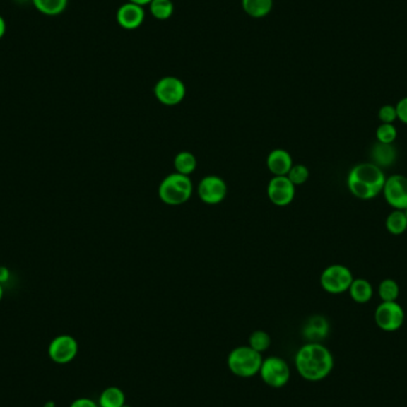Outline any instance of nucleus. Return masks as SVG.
Segmentation results:
<instances>
[{
  "label": "nucleus",
  "instance_id": "obj_1",
  "mask_svg": "<svg viewBox=\"0 0 407 407\" xmlns=\"http://www.w3.org/2000/svg\"><path fill=\"white\" fill-rule=\"evenodd\" d=\"M294 366L304 380L318 382L331 374L335 361L324 344L307 342L295 353Z\"/></svg>",
  "mask_w": 407,
  "mask_h": 407
},
{
  "label": "nucleus",
  "instance_id": "obj_2",
  "mask_svg": "<svg viewBox=\"0 0 407 407\" xmlns=\"http://www.w3.org/2000/svg\"><path fill=\"white\" fill-rule=\"evenodd\" d=\"M384 170L375 163H358L348 174L347 185L353 196L370 200L379 196L384 189Z\"/></svg>",
  "mask_w": 407,
  "mask_h": 407
},
{
  "label": "nucleus",
  "instance_id": "obj_3",
  "mask_svg": "<svg viewBox=\"0 0 407 407\" xmlns=\"http://www.w3.org/2000/svg\"><path fill=\"white\" fill-rule=\"evenodd\" d=\"M193 194V184L189 175L172 173L167 175L158 186V196L170 206L187 203Z\"/></svg>",
  "mask_w": 407,
  "mask_h": 407
},
{
  "label": "nucleus",
  "instance_id": "obj_4",
  "mask_svg": "<svg viewBox=\"0 0 407 407\" xmlns=\"http://www.w3.org/2000/svg\"><path fill=\"white\" fill-rule=\"evenodd\" d=\"M264 358L259 351L249 346L235 348L228 355V368L238 377H253L259 374Z\"/></svg>",
  "mask_w": 407,
  "mask_h": 407
},
{
  "label": "nucleus",
  "instance_id": "obj_5",
  "mask_svg": "<svg viewBox=\"0 0 407 407\" xmlns=\"http://www.w3.org/2000/svg\"><path fill=\"white\" fill-rule=\"evenodd\" d=\"M259 375L261 380L271 389H281L290 381V368L283 358L268 356L262 361Z\"/></svg>",
  "mask_w": 407,
  "mask_h": 407
},
{
  "label": "nucleus",
  "instance_id": "obj_6",
  "mask_svg": "<svg viewBox=\"0 0 407 407\" xmlns=\"http://www.w3.org/2000/svg\"><path fill=\"white\" fill-rule=\"evenodd\" d=\"M354 276L349 268L342 264H331L321 276V286L330 294H341L349 290Z\"/></svg>",
  "mask_w": 407,
  "mask_h": 407
},
{
  "label": "nucleus",
  "instance_id": "obj_7",
  "mask_svg": "<svg viewBox=\"0 0 407 407\" xmlns=\"http://www.w3.org/2000/svg\"><path fill=\"white\" fill-rule=\"evenodd\" d=\"M154 95L163 105L175 106L185 99L186 85L177 76H163L155 83Z\"/></svg>",
  "mask_w": 407,
  "mask_h": 407
},
{
  "label": "nucleus",
  "instance_id": "obj_8",
  "mask_svg": "<svg viewBox=\"0 0 407 407\" xmlns=\"http://www.w3.org/2000/svg\"><path fill=\"white\" fill-rule=\"evenodd\" d=\"M377 326L386 332L399 330L405 321V311L396 302H382L374 313Z\"/></svg>",
  "mask_w": 407,
  "mask_h": 407
},
{
  "label": "nucleus",
  "instance_id": "obj_9",
  "mask_svg": "<svg viewBox=\"0 0 407 407\" xmlns=\"http://www.w3.org/2000/svg\"><path fill=\"white\" fill-rule=\"evenodd\" d=\"M382 193L387 204L394 210H406L407 177L405 175L394 174L387 177L384 181Z\"/></svg>",
  "mask_w": 407,
  "mask_h": 407
},
{
  "label": "nucleus",
  "instance_id": "obj_10",
  "mask_svg": "<svg viewBox=\"0 0 407 407\" xmlns=\"http://www.w3.org/2000/svg\"><path fill=\"white\" fill-rule=\"evenodd\" d=\"M79 344L73 336L60 335L50 342L48 354L52 361L57 365H67L76 358Z\"/></svg>",
  "mask_w": 407,
  "mask_h": 407
},
{
  "label": "nucleus",
  "instance_id": "obj_11",
  "mask_svg": "<svg viewBox=\"0 0 407 407\" xmlns=\"http://www.w3.org/2000/svg\"><path fill=\"white\" fill-rule=\"evenodd\" d=\"M196 192L203 203L217 205L225 199L228 186L225 181L218 175H208L200 180Z\"/></svg>",
  "mask_w": 407,
  "mask_h": 407
},
{
  "label": "nucleus",
  "instance_id": "obj_12",
  "mask_svg": "<svg viewBox=\"0 0 407 407\" xmlns=\"http://www.w3.org/2000/svg\"><path fill=\"white\" fill-rule=\"evenodd\" d=\"M267 196L271 204L283 208L293 201L295 186L287 175L273 177L268 182Z\"/></svg>",
  "mask_w": 407,
  "mask_h": 407
},
{
  "label": "nucleus",
  "instance_id": "obj_13",
  "mask_svg": "<svg viewBox=\"0 0 407 407\" xmlns=\"http://www.w3.org/2000/svg\"><path fill=\"white\" fill-rule=\"evenodd\" d=\"M116 19L119 27L124 30H136L141 28L146 19V10L143 6L128 1L118 8Z\"/></svg>",
  "mask_w": 407,
  "mask_h": 407
},
{
  "label": "nucleus",
  "instance_id": "obj_14",
  "mask_svg": "<svg viewBox=\"0 0 407 407\" xmlns=\"http://www.w3.org/2000/svg\"><path fill=\"white\" fill-rule=\"evenodd\" d=\"M329 331H330V324H329L328 319L325 317L316 314V316L309 317L304 324L302 336L307 342L321 343L322 341H324L328 337Z\"/></svg>",
  "mask_w": 407,
  "mask_h": 407
},
{
  "label": "nucleus",
  "instance_id": "obj_15",
  "mask_svg": "<svg viewBox=\"0 0 407 407\" xmlns=\"http://www.w3.org/2000/svg\"><path fill=\"white\" fill-rule=\"evenodd\" d=\"M267 168L274 177L287 175L293 166V160L288 151L285 149H274L267 156Z\"/></svg>",
  "mask_w": 407,
  "mask_h": 407
},
{
  "label": "nucleus",
  "instance_id": "obj_16",
  "mask_svg": "<svg viewBox=\"0 0 407 407\" xmlns=\"http://www.w3.org/2000/svg\"><path fill=\"white\" fill-rule=\"evenodd\" d=\"M348 292L355 302L367 304L373 298V285L366 279H354Z\"/></svg>",
  "mask_w": 407,
  "mask_h": 407
},
{
  "label": "nucleus",
  "instance_id": "obj_17",
  "mask_svg": "<svg viewBox=\"0 0 407 407\" xmlns=\"http://www.w3.org/2000/svg\"><path fill=\"white\" fill-rule=\"evenodd\" d=\"M274 0H242L243 11L252 18H264L271 13Z\"/></svg>",
  "mask_w": 407,
  "mask_h": 407
},
{
  "label": "nucleus",
  "instance_id": "obj_18",
  "mask_svg": "<svg viewBox=\"0 0 407 407\" xmlns=\"http://www.w3.org/2000/svg\"><path fill=\"white\" fill-rule=\"evenodd\" d=\"M372 156H373V163H375L380 168L392 166L393 163H396V149L393 147V144L377 142V144L374 146L373 151H372Z\"/></svg>",
  "mask_w": 407,
  "mask_h": 407
},
{
  "label": "nucleus",
  "instance_id": "obj_19",
  "mask_svg": "<svg viewBox=\"0 0 407 407\" xmlns=\"http://www.w3.org/2000/svg\"><path fill=\"white\" fill-rule=\"evenodd\" d=\"M99 407H122L125 405V393L117 386L104 389L98 400Z\"/></svg>",
  "mask_w": 407,
  "mask_h": 407
},
{
  "label": "nucleus",
  "instance_id": "obj_20",
  "mask_svg": "<svg viewBox=\"0 0 407 407\" xmlns=\"http://www.w3.org/2000/svg\"><path fill=\"white\" fill-rule=\"evenodd\" d=\"M196 158L189 151H180L174 158V168L175 173L182 175H191L196 170Z\"/></svg>",
  "mask_w": 407,
  "mask_h": 407
},
{
  "label": "nucleus",
  "instance_id": "obj_21",
  "mask_svg": "<svg viewBox=\"0 0 407 407\" xmlns=\"http://www.w3.org/2000/svg\"><path fill=\"white\" fill-rule=\"evenodd\" d=\"M384 225H386V229L389 234L394 235V236L403 235L407 230V218L405 211L394 210V211L391 212L386 218Z\"/></svg>",
  "mask_w": 407,
  "mask_h": 407
},
{
  "label": "nucleus",
  "instance_id": "obj_22",
  "mask_svg": "<svg viewBox=\"0 0 407 407\" xmlns=\"http://www.w3.org/2000/svg\"><path fill=\"white\" fill-rule=\"evenodd\" d=\"M33 4L43 15L57 16L67 8L68 0H33Z\"/></svg>",
  "mask_w": 407,
  "mask_h": 407
},
{
  "label": "nucleus",
  "instance_id": "obj_23",
  "mask_svg": "<svg viewBox=\"0 0 407 407\" xmlns=\"http://www.w3.org/2000/svg\"><path fill=\"white\" fill-rule=\"evenodd\" d=\"M149 11L151 16L158 20H167L174 13V3L172 0H151Z\"/></svg>",
  "mask_w": 407,
  "mask_h": 407
},
{
  "label": "nucleus",
  "instance_id": "obj_24",
  "mask_svg": "<svg viewBox=\"0 0 407 407\" xmlns=\"http://www.w3.org/2000/svg\"><path fill=\"white\" fill-rule=\"evenodd\" d=\"M377 293L382 302H396L400 294L399 283L393 279L382 280L377 288Z\"/></svg>",
  "mask_w": 407,
  "mask_h": 407
},
{
  "label": "nucleus",
  "instance_id": "obj_25",
  "mask_svg": "<svg viewBox=\"0 0 407 407\" xmlns=\"http://www.w3.org/2000/svg\"><path fill=\"white\" fill-rule=\"evenodd\" d=\"M271 338L268 332L264 330H256L254 331L252 335L249 336L248 346L253 348L254 350L259 351V353H264L267 351L271 347Z\"/></svg>",
  "mask_w": 407,
  "mask_h": 407
},
{
  "label": "nucleus",
  "instance_id": "obj_26",
  "mask_svg": "<svg viewBox=\"0 0 407 407\" xmlns=\"http://www.w3.org/2000/svg\"><path fill=\"white\" fill-rule=\"evenodd\" d=\"M379 143L393 144L398 137V130L393 124H382L377 129L375 132Z\"/></svg>",
  "mask_w": 407,
  "mask_h": 407
},
{
  "label": "nucleus",
  "instance_id": "obj_27",
  "mask_svg": "<svg viewBox=\"0 0 407 407\" xmlns=\"http://www.w3.org/2000/svg\"><path fill=\"white\" fill-rule=\"evenodd\" d=\"M287 177L290 179L293 185L297 186L304 185L306 181L309 180V170L305 165H293L290 168V172L287 174Z\"/></svg>",
  "mask_w": 407,
  "mask_h": 407
},
{
  "label": "nucleus",
  "instance_id": "obj_28",
  "mask_svg": "<svg viewBox=\"0 0 407 407\" xmlns=\"http://www.w3.org/2000/svg\"><path fill=\"white\" fill-rule=\"evenodd\" d=\"M379 119L384 124H393L398 119L396 106L384 105L379 110Z\"/></svg>",
  "mask_w": 407,
  "mask_h": 407
},
{
  "label": "nucleus",
  "instance_id": "obj_29",
  "mask_svg": "<svg viewBox=\"0 0 407 407\" xmlns=\"http://www.w3.org/2000/svg\"><path fill=\"white\" fill-rule=\"evenodd\" d=\"M396 109L398 119L403 124H407V97L400 99L396 105Z\"/></svg>",
  "mask_w": 407,
  "mask_h": 407
},
{
  "label": "nucleus",
  "instance_id": "obj_30",
  "mask_svg": "<svg viewBox=\"0 0 407 407\" xmlns=\"http://www.w3.org/2000/svg\"><path fill=\"white\" fill-rule=\"evenodd\" d=\"M69 407H99V403L90 398H79L74 400Z\"/></svg>",
  "mask_w": 407,
  "mask_h": 407
},
{
  "label": "nucleus",
  "instance_id": "obj_31",
  "mask_svg": "<svg viewBox=\"0 0 407 407\" xmlns=\"http://www.w3.org/2000/svg\"><path fill=\"white\" fill-rule=\"evenodd\" d=\"M10 276H11V274H10L8 268L5 267V266H0V283L4 285L5 283H8Z\"/></svg>",
  "mask_w": 407,
  "mask_h": 407
},
{
  "label": "nucleus",
  "instance_id": "obj_32",
  "mask_svg": "<svg viewBox=\"0 0 407 407\" xmlns=\"http://www.w3.org/2000/svg\"><path fill=\"white\" fill-rule=\"evenodd\" d=\"M5 33H6V22L3 16H0V40L4 37Z\"/></svg>",
  "mask_w": 407,
  "mask_h": 407
},
{
  "label": "nucleus",
  "instance_id": "obj_33",
  "mask_svg": "<svg viewBox=\"0 0 407 407\" xmlns=\"http://www.w3.org/2000/svg\"><path fill=\"white\" fill-rule=\"evenodd\" d=\"M131 3H135V4L141 5V6H146V5H149L151 3V0H129Z\"/></svg>",
  "mask_w": 407,
  "mask_h": 407
},
{
  "label": "nucleus",
  "instance_id": "obj_34",
  "mask_svg": "<svg viewBox=\"0 0 407 407\" xmlns=\"http://www.w3.org/2000/svg\"><path fill=\"white\" fill-rule=\"evenodd\" d=\"M3 295H4V290H3V285L0 283V302H1V299H3Z\"/></svg>",
  "mask_w": 407,
  "mask_h": 407
},
{
  "label": "nucleus",
  "instance_id": "obj_35",
  "mask_svg": "<svg viewBox=\"0 0 407 407\" xmlns=\"http://www.w3.org/2000/svg\"><path fill=\"white\" fill-rule=\"evenodd\" d=\"M122 407H131V406H129V405H126V403H125V405H123V406Z\"/></svg>",
  "mask_w": 407,
  "mask_h": 407
},
{
  "label": "nucleus",
  "instance_id": "obj_36",
  "mask_svg": "<svg viewBox=\"0 0 407 407\" xmlns=\"http://www.w3.org/2000/svg\"><path fill=\"white\" fill-rule=\"evenodd\" d=\"M405 215H406V218H407V208H406V210H405Z\"/></svg>",
  "mask_w": 407,
  "mask_h": 407
}]
</instances>
